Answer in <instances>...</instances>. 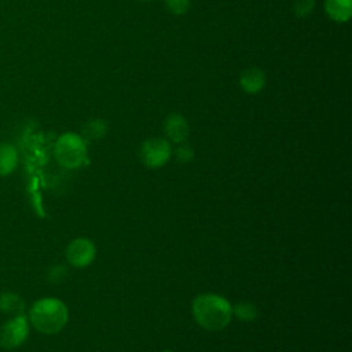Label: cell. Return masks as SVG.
Returning <instances> with one entry per match:
<instances>
[{"label": "cell", "mask_w": 352, "mask_h": 352, "mask_svg": "<svg viewBox=\"0 0 352 352\" xmlns=\"http://www.w3.org/2000/svg\"><path fill=\"white\" fill-rule=\"evenodd\" d=\"M165 4L175 15H183L190 8V0H165Z\"/></svg>", "instance_id": "cell-14"}, {"label": "cell", "mask_w": 352, "mask_h": 352, "mask_svg": "<svg viewBox=\"0 0 352 352\" xmlns=\"http://www.w3.org/2000/svg\"><path fill=\"white\" fill-rule=\"evenodd\" d=\"M29 336V322L25 314L12 316L0 327V346L14 349L22 345Z\"/></svg>", "instance_id": "cell-4"}, {"label": "cell", "mask_w": 352, "mask_h": 352, "mask_svg": "<svg viewBox=\"0 0 352 352\" xmlns=\"http://www.w3.org/2000/svg\"><path fill=\"white\" fill-rule=\"evenodd\" d=\"M232 315H235L239 320L250 322L257 318L258 311L253 302L243 301V302H238L235 307H232Z\"/></svg>", "instance_id": "cell-12"}, {"label": "cell", "mask_w": 352, "mask_h": 352, "mask_svg": "<svg viewBox=\"0 0 352 352\" xmlns=\"http://www.w3.org/2000/svg\"><path fill=\"white\" fill-rule=\"evenodd\" d=\"M192 315L201 327L210 331L226 329L234 316L230 301L213 293L199 294L192 300Z\"/></svg>", "instance_id": "cell-1"}, {"label": "cell", "mask_w": 352, "mask_h": 352, "mask_svg": "<svg viewBox=\"0 0 352 352\" xmlns=\"http://www.w3.org/2000/svg\"><path fill=\"white\" fill-rule=\"evenodd\" d=\"M239 84L248 94H257L265 85V74L258 67H249L242 72Z\"/></svg>", "instance_id": "cell-8"}, {"label": "cell", "mask_w": 352, "mask_h": 352, "mask_svg": "<svg viewBox=\"0 0 352 352\" xmlns=\"http://www.w3.org/2000/svg\"><path fill=\"white\" fill-rule=\"evenodd\" d=\"M139 1H148V0H139Z\"/></svg>", "instance_id": "cell-18"}, {"label": "cell", "mask_w": 352, "mask_h": 352, "mask_svg": "<svg viewBox=\"0 0 352 352\" xmlns=\"http://www.w3.org/2000/svg\"><path fill=\"white\" fill-rule=\"evenodd\" d=\"M29 320L43 334L59 333L69 320L67 307L58 298L45 297L37 300L30 311Z\"/></svg>", "instance_id": "cell-2"}, {"label": "cell", "mask_w": 352, "mask_h": 352, "mask_svg": "<svg viewBox=\"0 0 352 352\" xmlns=\"http://www.w3.org/2000/svg\"><path fill=\"white\" fill-rule=\"evenodd\" d=\"M96 256V248L88 238H76L66 248V258L70 265L84 268L89 265Z\"/></svg>", "instance_id": "cell-6"}, {"label": "cell", "mask_w": 352, "mask_h": 352, "mask_svg": "<svg viewBox=\"0 0 352 352\" xmlns=\"http://www.w3.org/2000/svg\"><path fill=\"white\" fill-rule=\"evenodd\" d=\"M172 155L170 143L162 138H150L143 142L140 148L142 162L148 168L164 166Z\"/></svg>", "instance_id": "cell-5"}, {"label": "cell", "mask_w": 352, "mask_h": 352, "mask_svg": "<svg viewBox=\"0 0 352 352\" xmlns=\"http://www.w3.org/2000/svg\"><path fill=\"white\" fill-rule=\"evenodd\" d=\"M18 165V151L10 143H0V175L7 176Z\"/></svg>", "instance_id": "cell-10"}, {"label": "cell", "mask_w": 352, "mask_h": 352, "mask_svg": "<svg viewBox=\"0 0 352 352\" xmlns=\"http://www.w3.org/2000/svg\"><path fill=\"white\" fill-rule=\"evenodd\" d=\"M104 133H106V124L102 120H91L82 128V135L85 136V139L96 140L103 138Z\"/></svg>", "instance_id": "cell-13"}, {"label": "cell", "mask_w": 352, "mask_h": 352, "mask_svg": "<svg viewBox=\"0 0 352 352\" xmlns=\"http://www.w3.org/2000/svg\"><path fill=\"white\" fill-rule=\"evenodd\" d=\"M0 311L7 315H19L25 311V302L23 300L11 292H6L0 294Z\"/></svg>", "instance_id": "cell-11"}, {"label": "cell", "mask_w": 352, "mask_h": 352, "mask_svg": "<svg viewBox=\"0 0 352 352\" xmlns=\"http://www.w3.org/2000/svg\"><path fill=\"white\" fill-rule=\"evenodd\" d=\"M164 352H170V351H164Z\"/></svg>", "instance_id": "cell-19"}, {"label": "cell", "mask_w": 352, "mask_h": 352, "mask_svg": "<svg viewBox=\"0 0 352 352\" xmlns=\"http://www.w3.org/2000/svg\"><path fill=\"white\" fill-rule=\"evenodd\" d=\"M326 14L336 22H346L352 15V0H324Z\"/></svg>", "instance_id": "cell-9"}, {"label": "cell", "mask_w": 352, "mask_h": 352, "mask_svg": "<svg viewBox=\"0 0 352 352\" xmlns=\"http://www.w3.org/2000/svg\"><path fill=\"white\" fill-rule=\"evenodd\" d=\"M176 160L180 164H188L194 160V150L190 146L182 144L176 148Z\"/></svg>", "instance_id": "cell-16"}, {"label": "cell", "mask_w": 352, "mask_h": 352, "mask_svg": "<svg viewBox=\"0 0 352 352\" xmlns=\"http://www.w3.org/2000/svg\"><path fill=\"white\" fill-rule=\"evenodd\" d=\"M54 154L59 165L67 169H76L87 160V146L81 136L66 132L56 139Z\"/></svg>", "instance_id": "cell-3"}, {"label": "cell", "mask_w": 352, "mask_h": 352, "mask_svg": "<svg viewBox=\"0 0 352 352\" xmlns=\"http://www.w3.org/2000/svg\"><path fill=\"white\" fill-rule=\"evenodd\" d=\"M315 0H296L294 1V14L297 16H305L312 12Z\"/></svg>", "instance_id": "cell-15"}, {"label": "cell", "mask_w": 352, "mask_h": 352, "mask_svg": "<svg viewBox=\"0 0 352 352\" xmlns=\"http://www.w3.org/2000/svg\"><path fill=\"white\" fill-rule=\"evenodd\" d=\"M164 131L173 143H183L188 136V124L180 114H170L164 122Z\"/></svg>", "instance_id": "cell-7"}, {"label": "cell", "mask_w": 352, "mask_h": 352, "mask_svg": "<svg viewBox=\"0 0 352 352\" xmlns=\"http://www.w3.org/2000/svg\"><path fill=\"white\" fill-rule=\"evenodd\" d=\"M65 275H66V268H65L63 265H56V267H54V268L51 270V272H50V279H51L52 282H59V280L63 279Z\"/></svg>", "instance_id": "cell-17"}]
</instances>
